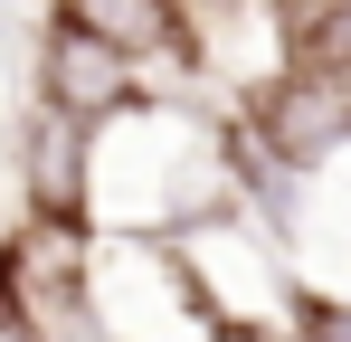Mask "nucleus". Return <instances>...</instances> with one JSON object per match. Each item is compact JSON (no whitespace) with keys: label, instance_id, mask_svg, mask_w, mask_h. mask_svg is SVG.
Wrapping results in <instances>:
<instances>
[{"label":"nucleus","instance_id":"1","mask_svg":"<svg viewBox=\"0 0 351 342\" xmlns=\"http://www.w3.org/2000/svg\"><path fill=\"white\" fill-rule=\"evenodd\" d=\"M247 143H256V171H323L332 152H351V86L276 67L247 95Z\"/></svg>","mask_w":351,"mask_h":342},{"label":"nucleus","instance_id":"3","mask_svg":"<svg viewBox=\"0 0 351 342\" xmlns=\"http://www.w3.org/2000/svg\"><path fill=\"white\" fill-rule=\"evenodd\" d=\"M58 19L86 29V38H105V48H123L133 67H152V57H180V67H190V57H199L171 0H58Z\"/></svg>","mask_w":351,"mask_h":342},{"label":"nucleus","instance_id":"5","mask_svg":"<svg viewBox=\"0 0 351 342\" xmlns=\"http://www.w3.org/2000/svg\"><path fill=\"white\" fill-rule=\"evenodd\" d=\"M285 342H351V304L342 295H294V333Z\"/></svg>","mask_w":351,"mask_h":342},{"label":"nucleus","instance_id":"4","mask_svg":"<svg viewBox=\"0 0 351 342\" xmlns=\"http://www.w3.org/2000/svg\"><path fill=\"white\" fill-rule=\"evenodd\" d=\"M276 67L285 76H342L351 86V0H266Z\"/></svg>","mask_w":351,"mask_h":342},{"label":"nucleus","instance_id":"2","mask_svg":"<svg viewBox=\"0 0 351 342\" xmlns=\"http://www.w3.org/2000/svg\"><path fill=\"white\" fill-rule=\"evenodd\" d=\"M133 76H143V67H133L123 48H105V38L48 19V48H38V95H48V114L95 124V114H114L123 95H133Z\"/></svg>","mask_w":351,"mask_h":342}]
</instances>
